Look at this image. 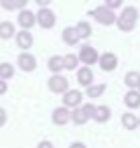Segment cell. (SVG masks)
<instances>
[{
	"mask_svg": "<svg viewBox=\"0 0 140 148\" xmlns=\"http://www.w3.org/2000/svg\"><path fill=\"white\" fill-rule=\"evenodd\" d=\"M104 4H106L108 8L116 10V8H122V4H124V0H104Z\"/></svg>",
	"mask_w": 140,
	"mask_h": 148,
	"instance_id": "cell-27",
	"label": "cell"
},
{
	"mask_svg": "<svg viewBox=\"0 0 140 148\" xmlns=\"http://www.w3.org/2000/svg\"><path fill=\"white\" fill-rule=\"evenodd\" d=\"M71 122H73L75 126H85L89 120L85 118V114H83V112H81V108L77 106V108H73V110H71Z\"/></svg>",
	"mask_w": 140,
	"mask_h": 148,
	"instance_id": "cell-22",
	"label": "cell"
},
{
	"mask_svg": "<svg viewBox=\"0 0 140 148\" xmlns=\"http://www.w3.org/2000/svg\"><path fill=\"white\" fill-rule=\"evenodd\" d=\"M61 39H63V43H65L67 47H75V45L79 43V37H77V33H75L73 27H65L63 33H61Z\"/></svg>",
	"mask_w": 140,
	"mask_h": 148,
	"instance_id": "cell-15",
	"label": "cell"
},
{
	"mask_svg": "<svg viewBox=\"0 0 140 148\" xmlns=\"http://www.w3.org/2000/svg\"><path fill=\"white\" fill-rule=\"evenodd\" d=\"M37 148H55V146H53L51 140H41V142L37 144Z\"/></svg>",
	"mask_w": 140,
	"mask_h": 148,
	"instance_id": "cell-30",
	"label": "cell"
},
{
	"mask_svg": "<svg viewBox=\"0 0 140 148\" xmlns=\"http://www.w3.org/2000/svg\"><path fill=\"white\" fill-rule=\"evenodd\" d=\"M138 79H140V73H138V71H128V73L124 75V83H126L128 89H134L136 83H138Z\"/></svg>",
	"mask_w": 140,
	"mask_h": 148,
	"instance_id": "cell-24",
	"label": "cell"
},
{
	"mask_svg": "<svg viewBox=\"0 0 140 148\" xmlns=\"http://www.w3.org/2000/svg\"><path fill=\"white\" fill-rule=\"evenodd\" d=\"M47 87H49L51 93H63V91L69 89V79L61 73H53L47 81Z\"/></svg>",
	"mask_w": 140,
	"mask_h": 148,
	"instance_id": "cell-4",
	"label": "cell"
},
{
	"mask_svg": "<svg viewBox=\"0 0 140 148\" xmlns=\"http://www.w3.org/2000/svg\"><path fill=\"white\" fill-rule=\"evenodd\" d=\"M37 16V25L43 29V31H51L55 25H57V14L49 8V6H39V10L35 12Z\"/></svg>",
	"mask_w": 140,
	"mask_h": 148,
	"instance_id": "cell-3",
	"label": "cell"
},
{
	"mask_svg": "<svg viewBox=\"0 0 140 148\" xmlns=\"http://www.w3.org/2000/svg\"><path fill=\"white\" fill-rule=\"evenodd\" d=\"M0 6L8 12H12V10H16V0H0Z\"/></svg>",
	"mask_w": 140,
	"mask_h": 148,
	"instance_id": "cell-26",
	"label": "cell"
},
{
	"mask_svg": "<svg viewBox=\"0 0 140 148\" xmlns=\"http://www.w3.org/2000/svg\"><path fill=\"white\" fill-rule=\"evenodd\" d=\"M134 89H138V91H140V79H138V83H136V87H134Z\"/></svg>",
	"mask_w": 140,
	"mask_h": 148,
	"instance_id": "cell-34",
	"label": "cell"
},
{
	"mask_svg": "<svg viewBox=\"0 0 140 148\" xmlns=\"http://www.w3.org/2000/svg\"><path fill=\"white\" fill-rule=\"evenodd\" d=\"M110 116H112V110H110V106H95L93 120H95L97 124H106V122L110 120Z\"/></svg>",
	"mask_w": 140,
	"mask_h": 148,
	"instance_id": "cell-17",
	"label": "cell"
},
{
	"mask_svg": "<svg viewBox=\"0 0 140 148\" xmlns=\"http://www.w3.org/2000/svg\"><path fill=\"white\" fill-rule=\"evenodd\" d=\"M97 57H100V53H97V49L91 47V45H83V47L79 49V53H77L79 63H83V65H87V67L95 65V63H97Z\"/></svg>",
	"mask_w": 140,
	"mask_h": 148,
	"instance_id": "cell-5",
	"label": "cell"
},
{
	"mask_svg": "<svg viewBox=\"0 0 140 148\" xmlns=\"http://www.w3.org/2000/svg\"><path fill=\"white\" fill-rule=\"evenodd\" d=\"M51 120H53V124H55V126H67V124L71 122V110H69V108H65V106L55 108V110H53V114H51Z\"/></svg>",
	"mask_w": 140,
	"mask_h": 148,
	"instance_id": "cell-11",
	"label": "cell"
},
{
	"mask_svg": "<svg viewBox=\"0 0 140 148\" xmlns=\"http://www.w3.org/2000/svg\"><path fill=\"white\" fill-rule=\"evenodd\" d=\"M6 122H8V114H6V110H4V108H0V128H2Z\"/></svg>",
	"mask_w": 140,
	"mask_h": 148,
	"instance_id": "cell-28",
	"label": "cell"
},
{
	"mask_svg": "<svg viewBox=\"0 0 140 148\" xmlns=\"http://www.w3.org/2000/svg\"><path fill=\"white\" fill-rule=\"evenodd\" d=\"M138 18H140V12H138V8L136 6H126L122 12H120V16H116V27L122 31V33H132L134 29H136V25H138Z\"/></svg>",
	"mask_w": 140,
	"mask_h": 148,
	"instance_id": "cell-1",
	"label": "cell"
},
{
	"mask_svg": "<svg viewBox=\"0 0 140 148\" xmlns=\"http://www.w3.org/2000/svg\"><path fill=\"white\" fill-rule=\"evenodd\" d=\"M79 108H81V112L85 114L87 120H93V114H95V106H93V103H83V106H79Z\"/></svg>",
	"mask_w": 140,
	"mask_h": 148,
	"instance_id": "cell-25",
	"label": "cell"
},
{
	"mask_svg": "<svg viewBox=\"0 0 140 148\" xmlns=\"http://www.w3.org/2000/svg\"><path fill=\"white\" fill-rule=\"evenodd\" d=\"M81 101H83V93L79 89H67V91H63V106L65 108L73 110V108L81 106Z\"/></svg>",
	"mask_w": 140,
	"mask_h": 148,
	"instance_id": "cell-8",
	"label": "cell"
},
{
	"mask_svg": "<svg viewBox=\"0 0 140 148\" xmlns=\"http://www.w3.org/2000/svg\"><path fill=\"white\" fill-rule=\"evenodd\" d=\"M27 4H29V0H16V10L27 8Z\"/></svg>",
	"mask_w": 140,
	"mask_h": 148,
	"instance_id": "cell-31",
	"label": "cell"
},
{
	"mask_svg": "<svg viewBox=\"0 0 140 148\" xmlns=\"http://www.w3.org/2000/svg\"><path fill=\"white\" fill-rule=\"evenodd\" d=\"M35 2H37L39 6H49V4H51V0H35Z\"/></svg>",
	"mask_w": 140,
	"mask_h": 148,
	"instance_id": "cell-33",
	"label": "cell"
},
{
	"mask_svg": "<svg viewBox=\"0 0 140 148\" xmlns=\"http://www.w3.org/2000/svg\"><path fill=\"white\" fill-rule=\"evenodd\" d=\"M138 128H140V116H138Z\"/></svg>",
	"mask_w": 140,
	"mask_h": 148,
	"instance_id": "cell-35",
	"label": "cell"
},
{
	"mask_svg": "<svg viewBox=\"0 0 140 148\" xmlns=\"http://www.w3.org/2000/svg\"><path fill=\"white\" fill-rule=\"evenodd\" d=\"M14 77V67H12V63H8V61H2L0 63V79H12Z\"/></svg>",
	"mask_w": 140,
	"mask_h": 148,
	"instance_id": "cell-23",
	"label": "cell"
},
{
	"mask_svg": "<svg viewBox=\"0 0 140 148\" xmlns=\"http://www.w3.org/2000/svg\"><path fill=\"white\" fill-rule=\"evenodd\" d=\"M14 41H16V47L23 49V51H29V49L33 47V43H35V39H33V35H31V29H21V31H16Z\"/></svg>",
	"mask_w": 140,
	"mask_h": 148,
	"instance_id": "cell-7",
	"label": "cell"
},
{
	"mask_svg": "<svg viewBox=\"0 0 140 148\" xmlns=\"http://www.w3.org/2000/svg\"><path fill=\"white\" fill-rule=\"evenodd\" d=\"M14 35H16V27H14L10 21H2V23H0V39L8 41V39H12Z\"/></svg>",
	"mask_w": 140,
	"mask_h": 148,
	"instance_id": "cell-16",
	"label": "cell"
},
{
	"mask_svg": "<svg viewBox=\"0 0 140 148\" xmlns=\"http://www.w3.org/2000/svg\"><path fill=\"white\" fill-rule=\"evenodd\" d=\"M16 65H19V69H23V71L31 73V71H35V69H37V57H35L33 53H19Z\"/></svg>",
	"mask_w": 140,
	"mask_h": 148,
	"instance_id": "cell-10",
	"label": "cell"
},
{
	"mask_svg": "<svg viewBox=\"0 0 140 148\" xmlns=\"http://www.w3.org/2000/svg\"><path fill=\"white\" fill-rule=\"evenodd\" d=\"M73 29H75V33H77V37H79V41H83V39H89V37H91V25H89L87 21H79Z\"/></svg>",
	"mask_w": 140,
	"mask_h": 148,
	"instance_id": "cell-18",
	"label": "cell"
},
{
	"mask_svg": "<svg viewBox=\"0 0 140 148\" xmlns=\"http://www.w3.org/2000/svg\"><path fill=\"white\" fill-rule=\"evenodd\" d=\"M89 16H91L97 25H102V27H114V23H116V14H114V10L108 8L106 4L91 8V10H89Z\"/></svg>",
	"mask_w": 140,
	"mask_h": 148,
	"instance_id": "cell-2",
	"label": "cell"
},
{
	"mask_svg": "<svg viewBox=\"0 0 140 148\" xmlns=\"http://www.w3.org/2000/svg\"><path fill=\"white\" fill-rule=\"evenodd\" d=\"M97 65H100V69L102 71H114L116 67H118V57H116V53H110V51H106V53H100V57H97Z\"/></svg>",
	"mask_w": 140,
	"mask_h": 148,
	"instance_id": "cell-6",
	"label": "cell"
},
{
	"mask_svg": "<svg viewBox=\"0 0 140 148\" xmlns=\"http://www.w3.org/2000/svg\"><path fill=\"white\" fill-rule=\"evenodd\" d=\"M122 126L126 128V130H136L138 128V116L136 114H132V112H124L122 114Z\"/></svg>",
	"mask_w": 140,
	"mask_h": 148,
	"instance_id": "cell-19",
	"label": "cell"
},
{
	"mask_svg": "<svg viewBox=\"0 0 140 148\" xmlns=\"http://www.w3.org/2000/svg\"><path fill=\"white\" fill-rule=\"evenodd\" d=\"M75 71H77V83H79V85L87 87L89 83H93V69H89L87 65H81V67H77Z\"/></svg>",
	"mask_w": 140,
	"mask_h": 148,
	"instance_id": "cell-12",
	"label": "cell"
},
{
	"mask_svg": "<svg viewBox=\"0 0 140 148\" xmlns=\"http://www.w3.org/2000/svg\"><path fill=\"white\" fill-rule=\"evenodd\" d=\"M47 67H49L51 73H61V69H63V57H61V55H53V57H49Z\"/></svg>",
	"mask_w": 140,
	"mask_h": 148,
	"instance_id": "cell-21",
	"label": "cell"
},
{
	"mask_svg": "<svg viewBox=\"0 0 140 148\" xmlns=\"http://www.w3.org/2000/svg\"><path fill=\"white\" fill-rule=\"evenodd\" d=\"M77 67H79V59H77L75 53H67V55H63V69H67V71H75Z\"/></svg>",
	"mask_w": 140,
	"mask_h": 148,
	"instance_id": "cell-20",
	"label": "cell"
},
{
	"mask_svg": "<svg viewBox=\"0 0 140 148\" xmlns=\"http://www.w3.org/2000/svg\"><path fill=\"white\" fill-rule=\"evenodd\" d=\"M16 23H19L21 29H33V27L37 25V16H35L33 10L21 8V10H19V16H16Z\"/></svg>",
	"mask_w": 140,
	"mask_h": 148,
	"instance_id": "cell-9",
	"label": "cell"
},
{
	"mask_svg": "<svg viewBox=\"0 0 140 148\" xmlns=\"http://www.w3.org/2000/svg\"><path fill=\"white\" fill-rule=\"evenodd\" d=\"M106 89H108V85L106 83H89L87 87H85V95L89 97V99H97V97H102L104 93H106Z\"/></svg>",
	"mask_w": 140,
	"mask_h": 148,
	"instance_id": "cell-13",
	"label": "cell"
},
{
	"mask_svg": "<svg viewBox=\"0 0 140 148\" xmlns=\"http://www.w3.org/2000/svg\"><path fill=\"white\" fill-rule=\"evenodd\" d=\"M69 148H87V146H85L83 142H71V144H69Z\"/></svg>",
	"mask_w": 140,
	"mask_h": 148,
	"instance_id": "cell-32",
	"label": "cell"
},
{
	"mask_svg": "<svg viewBox=\"0 0 140 148\" xmlns=\"http://www.w3.org/2000/svg\"><path fill=\"white\" fill-rule=\"evenodd\" d=\"M124 103H126V108H130V110L140 108V91H138V89H128L126 95H124Z\"/></svg>",
	"mask_w": 140,
	"mask_h": 148,
	"instance_id": "cell-14",
	"label": "cell"
},
{
	"mask_svg": "<svg viewBox=\"0 0 140 148\" xmlns=\"http://www.w3.org/2000/svg\"><path fill=\"white\" fill-rule=\"evenodd\" d=\"M6 93H8V81L0 79V95H6Z\"/></svg>",
	"mask_w": 140,
	"mask_h": 148,
	"instance_id": "cell-29",
	"label": "cell"
}]
</instances>
